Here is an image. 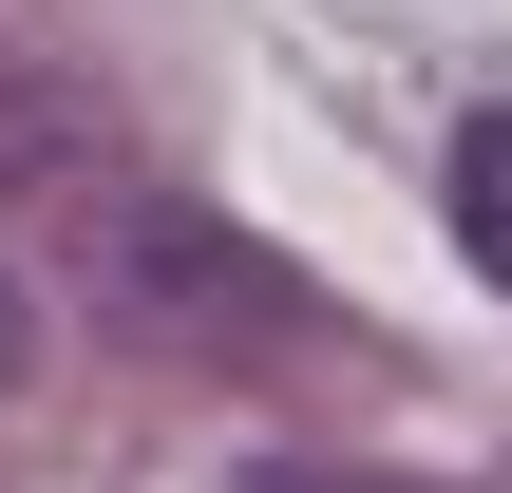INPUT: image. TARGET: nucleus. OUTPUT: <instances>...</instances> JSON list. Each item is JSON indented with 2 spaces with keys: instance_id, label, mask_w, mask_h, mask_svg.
I'll list each match as a JSON object with an SVG mask.
<instances>
[{
  "instance_id": "39448f33",
  "label": "nucleus",
  "mask_w": 512,
  "mask_h": 493,
  "mask_svg": "<svg viewBox=\"0 0 512 493\" xmlns=\"http://www.w3.org/2000/svg\"><path fill=\"white\" fill-rule=\"evenodd\" d=\"M19 361H38V304H19V285H0V380H19Z\"/></svg>"
},
{
  "instance_id": "f257e3e1",
  "label": "nucleus",
  "mask_w": 512,
  "mask_h": 493,
  "mask_svg": "<svg viewBox=\"0 0 512 493\" xmlns=\"http://www.w3.org/2000/svg\"><path fill=\"white\" fill-rule=\"evenodd\" d=\"M95 285H114V323L171 342V361H266V342H304L285 266H266L247 228L171 209V190H95Z\"/></svg>"
},
{
  "instance_id": "7ed1b4c3",
  "label": "nucleus",
  "mask_w": 512,
  "mask_h": 493,
  "mask_svg": "<svg viewBox=\"0 0 512 493\" xmlns=\"http://www.w3.org/2000/svg\"><path fill=\"white\" fill-rule=\"evenodd\" d=\"M437 209H456V247H475V285H512V114L456 133V171H437Z\"/></svg>"
},
{
  "instance_id": "20e7f679",
  "label": "nucleus",
  "mask_w": 512,
  "mask_h": 493,
  "mask_svg": "<svg viewBox=\"0 0 512 493\" xmlns=\"http://www.w3.org/2000/svg\"><path fill=\"white\" fill-rule=\"evenodd\" d=\"M228 493H361V475H304V456H247Z\"/></svg>"
},
{
  "instance_id": "f03ea898",
  "label": "nucleus",
  "mask_w": 512,
  "mask_h": 493,
  "mask_svg": "<svg viewBox=\"0 0 512 493\" xmlns=\"http://www.w3.org/2000/svg\"><path fill=\"white\" fill-rule=\"evenodd\" d=\"M114 152H133V114L76 57V19L57 0H0V209H95Z\"/></svg>"
}]
</instances>
